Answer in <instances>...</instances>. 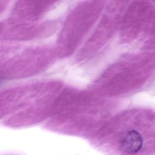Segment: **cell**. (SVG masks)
I'll return each mask as SVG.
<instances>
[{"mask_svg": "<svg viewBox=\"0 0 155 155\" xmlns=\"http://www.w3.org/2000/svg\"><path fill=\"white\" fill-rule=\"evenodd\" d=\"M68 81L70 85L72 87L83 89L89 84L90 79L85 75L83 69L75 66L70 68Z\"/></svg>", "mask_w": 155, "mask_h": 155, "instance_id": "6da1fadb", "label": "cell"}]
</instances>
